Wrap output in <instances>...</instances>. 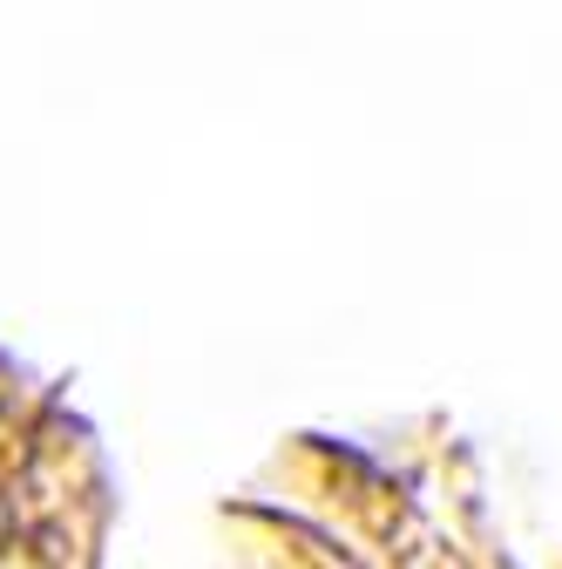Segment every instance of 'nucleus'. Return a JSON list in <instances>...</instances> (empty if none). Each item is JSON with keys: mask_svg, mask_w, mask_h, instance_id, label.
Wrapping results in <instances>:
<instances>
[{"mask_svg": "<svg viewBox=\"0 0 562 569\" xmlns=\"http://www.w3.org/2000/svg\"><path fill=\"white\" fill-rule=\"evenodd\" d=\"M555 569H562V562H555Z\"/></svg>", "mask_w": 562, "mask_h": 569, "instance_id": "obj_2", "label": "nucleus"}, {"mask_svg": "<svg viewBox=\"0 0 562 569\" xmlns=\"http://www.w3.org/2000/svg\"><path fill=\"white\" fill-rule=\"evenodd\" d=\"M116 468L68 387L0 346V569H109Z\"/></svg>", "mask_w": 562, "mask_h": 569, "instance_id": "obj_1", "label": "nucleus"}]
</instances>
